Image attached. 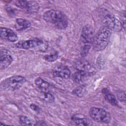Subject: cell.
<instances>
[{"instance_id":"obj_1","label":"cell","mask_w":126,"mask_h":126,"mask_svg":"<svg viewBox=\"0 0 126 126\" xmlns=\"http://www.w3.org/2000/svg\"><path fill=\"white\" fill-rule=\"evenodd\" d=\"M43 18L47 23L52 24L59 29H65L68 26L67 17L60 10L55 9L47 10L43 14Z\"/></svg>"},{"instance_id":"obj_2","label":"cell","mask_w":126,"mask_h":126,"mask_svg":"<svg viewBox=\"0 0 126 126\" xmlns=\"http://www.w3.org/2000/svg\"><path fill=\"white\" fill-rule=\"evenodd\" d=\"M94 36V30L91 26L86 25L83 27L80 36V54L82 58L86 57L88 54Z\"/></svg>"},{"instance_id":"obj_3","label":"cell","mask_w":126,"mask_h":126,"mask_svg":"<svg viewBox=\"0 0 126 126\" xmlns=\"http://www.w3.org/2000/svg\"><path fill=\"white\" fill-rule=\"evenodd\" d=\"M111 35V31L102 26L94 36L93 46L94 51L97 52L104 50L107 46Z\"/></svg>"},{"instance_id":"obj_4","label":"cell","mask_w":126,"mask_h":126,"mask_svg":"<svg viewBox=\"0 0 126 126\" xmlns=\"http://www.w3.org/2000/svg\"><path fill=\"white\" fill-rule=\"evenodd\" d=\"M16 47L23 49H33L38 52H45L48 48L47 42L42 39L34 37L26 40H22L15 44Z\"/></svg>"},{"instance_id":"obj_5","label":"cell","mask_w":126,"mask_h":126,"mask_svg":"<svg viewBox=\"0 0 126 126\" xmlns=\"http://www.w3.org/2000/svg\"><path fill=\"white\" fill-rule=\"evenodd\" d=\"M26 81V78L22 76H11L1 81L0 88L3 91H15L20 89L25 84Z\"/></svg>"},{"instance_id":"obj_6","label":"cell","mask_w":126,"mask_h":126,"mask_svg":"<svg viewBox=\"0 0 126 126\" xmlns=\"http://www.w3.org/2000/svg\"><path fill=\"white\" fill-rule=\"evenodd\" d=\"M102 22L103 26L111 31L119 32L123 29L121 21L111 13H106L102 17Z\"/></svg>"},{"instance_id":"obj_7","label":"cell","mask_w":126,"mask_h":126,"mask_svg":"<svg viewBox=\"0 0 126 126\" xmlns=\"http://www.w3.org/2000/svg\"><path fill=\"white\" fill-rule=\"evenodd\" d=\"M90 117L94 121L101 123H109L111 120V116L107 111L102 108L92 107L89 112Z\"/></svg>"},{"instance_id":"obj_8","label":"cell","mask_w":126,"mask_h":126,"mask_svg":"<svg viewBox=\"0 0 126 126\" xmlns=\"http://www.w3.org/2000/svg\"><path fill=\"white\" fill-rule=\"evenodd\" d=\"M74 68L76 70L80 71L86 73L89 77L94 75L96 72V69L93 64L84 59H79L74 63Z\"/></svg>"},{"instance_id":"obj_9","label":"cell","mask_w":126,"mask_h":126,"mask_svg":"<svg viewBox=\"0 0 126 126\" xmlns=\"http://www.w3.org/2000/svg\"><path fill=\"white\" fill-rule=\"evenodd\" d=\"M15 5L29 13H36L39 9V5L34 1L18 0Z\"/></svg>"},{"instance_id":"obj_10","label":"cell","mask_w":126,"mask_h":126,"mask_svg":"<svg viewBox=\"0 0 126 126\" xmlns=\"http://www.w3.org/2000/svg\"><path fill=\"white\" fill-rule=\"evenodd\" d=\"M0 69L2 70L7 68L12 62L13 58L10 54L9 51L5 49H0Z\"/></svg>"},{"instance_id":"obj_11","label":"cell","mask_w":126,"mask_h":126,"mask_svg":"<svg viewBox=\"0 0 126 126\" xmlns=\"http://www.w3.org/2000/svg\"><path fill=\"white\" fill-rule=\"evenodd\" d=\"M53 75L55 77H59L67 79L70 76L71 73L68 67L65 65H59L53 70Z\"/></svg>"},{"instance_id":"obj_12","label":"cell","mask_w":126,"mask_h":126,"mask_svg":"<svg viewBox=\"0 0 126 126\" xmlns=\"http://www.w3.org/2000/svg\"><path fill=\"white\" fill-rule=\"evenodd\" d=\"M0 36L1 38L11 42H14L18 40V37L13 30L5 27L0 28Z\"/></svg>"},{"instance_id":"obj_13","label":"cell","mask_w":126,"mask_h":126,"mask_svg":"<svg viewBox=\"0 0 126 126\" xmlns=\"http://www.w3.org/2000/svg\"><path fill=\"white\" fill-rule=\"evenodd\" d=\"M101 93L104 98L111 105L118 106V102L113 94L107 88H103L101 90Z\"/></svg>"},{"instance_id":"obj_14","label":"cell","mask_w":126,"mask_h":126,"mask_svg":"<svg viewBox=\"0 0 126 126\" xmlns=\"http://www.w3.org/2000/svg\"><path fill=\"white\" fill-rule=\"evenodd\" d=\"M31 26V22L25 19L18 18L16 20L15 28L17 31H22L30 28Z\"/></svg>"},{"instance_id":"obj_15","label":"cell","mask_w":126,"mask_h":126,"mask_svg":"<svg viewBox=\"0 0 126 126\" xmlns=\"http://www.w3.org/2000/svg\"><path fill=\"white\" fill-rule=\"evenodd\" d=\"M89 77L86 73L76 70L72 75V79L77 83H81L85 82Z\"/></svg>"},{"instance_id":"obj_16","label":"cell","mask_w":126,"mask_h":126,"mask_svg":"<svg viewBox=\"0 0 126 126\" xmlns=\"http://www.w3.org/2000/svg\"><path fill=\"white\" fill-rule=\"evenodd\" d=\"M38 96L39 99L45 102L51 103L55 100L54 95L47 91H41Z\"/></svg>"},{"instance_id":"obj_17","label":"cell","mask_w":126,"mask_h":126,"mask_svg":"<svg viewBox=\"0 0 126 126\" xmlns=\"http://www.w3.org/2000/svg\"><path fill=\"white\" fill-rule=\"evenodd\" d=\"M71 120L74 124L77 126H91L92 125L91 122L86 118H81L74 116L72 117Z\"/></svg>"},{"instance_id":"obj_18","label":"cell","mask_w":126,"mask_h":126,"mask_svg":"<svg viewBox=\"0 0 126 126\" xmlns=\"http://www.w3.org/2000/svg\"><path fill=\"white\" fill-rule=\"evenodd\" d=\"M34 83L36 87L41 91H47L50 86V84L48 82L40 77L36 78L34 80Z\"/></svg>"},{"instance_id":"obj_19","label":"cell","mask_w":126,"mask_h":126,"mask_svg":"<svg viewBox=\"0 0 126 126\" xmlns=\"http://www.w3.org/2000/svg\"><path fill=\"white\" fill-rule=\"evenodd\" d=\"M86 88L87 86L86 85H81L74 89L72 93L73 95L78 97H82L86 92Z\"/></svg>"},{"instance_id":"obj_20","label":"cell","mask_w":126,"mask_h":126,"mask_svg":"<svg viewBox=\"0 0 126 126\" xmlns=\"http://www.w3.org/2000/svg\"><path fill=\"white\" fill-rule=\"evenodd\" d=\"M19 122L22 126H32L34 125L35 124L32 120L24 115H21L19 117Z\"/></svg>"},{"instance_id":"obj_21","label":"cell","mask_w":126,"mask_h":126,"mask_svg":"<svg viewBox=\"0 0 126 126\" xmlns=\"http://www.w3.org/2000/svg\"><path fill=\"white\" fill-rule=\"evenodd\" d=\"M116 94L120 101L124 102H126V94L124 91L120 90H117L116 91Z\"/></svg>"},{"instance_id":"obj_22","label":"cell","mask_w":126,"mask_h":126,"mask_svg":"<svg viewBox=\"0 0 126 126\" xmlns=\"http://www.w3.org/2000/svg\"><path fill=\"white\" fill-rule=\"evenodd\" d=\"M58 53L56 52L53 54L50 55H47L44 56V58L45 60L49 62H53L56 61L58 58Z\"/></svg>"},{"instance_id":"obj_23","label":"cell","mask_w":126,"mask_h":126,"mask_svg":"<svg viewBox=\"0 0 126 126\" xmlns=\"http://www.w3.org/2000/svg\"><path fill=\"white\" fill-rule=\"evenodd\" d=\"M30 108L32 110H33L34 111L36 112H37V113H39L40 112V108L36 105L35 104H32L30 105Z\"/></svg>"},{"instance_id":"obj_24","label":"cell","mask_w":126,"mask_h":126,"mask_svg":"<svg viewBox=\"0 0 126 126\" xmlns=\"http://www.w3.org/2000/svg\"><path fill=\"white\" fill-rule=\"evenodd\" d=\"M126 14H125V12H124V14L122 15V19L121 21V23L122 24V27L123 28H124V29H125V27H126Z\"/></svg>"},{"instance_id":"obj_25","label":"cell","mask_w":126,"mask_h":126,"mask_svg":"<svg viewBox=\"0 0 126 126\" xmlns=\"http://www.w3.org/2000/svg\"><path fill=\"white\" fill-rule=\"evenodd\" d=\"M46 125H47V124L44 121L40 120L35 122L34 126H46Z\"/></svg>"}]
</instances>
